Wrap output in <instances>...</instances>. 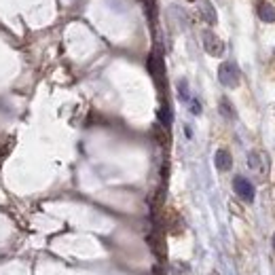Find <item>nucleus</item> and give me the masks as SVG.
<instances>
[{
	"mask_svg": "<svg viewBox=\"0 0 275 275\" xmlns=\"http://www.w3.org/2000/svg\"><path fill=\"white\" fill-rule=\"evenodd\" d=\"M218 81H220L224 87L235 89L237 85H239V81H241V72H239V68H237V64L222 62L220 66H218Z\"/></svg>",
	"mask_w": 275,
	"mask_h": 275,
	"instance_id": "1",
	"label": "nucleus"
},
{
	"mask_svg": "<svg viewBox=\"0 0 275 275\" xmlns=\"http://www.w3.org/2000/svg\"><path fill=\"white\" fill-rule=\"evenodd\" d=\"M233 188H235V193L243 199V201H248V203L254 201V197H256V188H254V184L250 182L248 178H243V176H235V180H233Z\"/></svg>",
	"mask_w": 275,
	"mask_h": 275,
	"instance_id": "2",
	"label": "nucleus"
},
{
	"mask_svg": "<svg viewBox=\"0 0 275 275\" xmlns=\"http://www.w3.org/2000/svg\"><path fill=\"white\" fill-rule=\"evenodd\" d=\"M203 49L207 55H212V58H220L224 51V45L214 32H203Z\"/></svg>",
	"mask_w": 275,
	"mask_h": 275,
	"instance_id": "3",
	"label": "nucleus"
},
{
	"mask_svg": "<svg viewBox=\"0 0 275 275\" xmlns=\"http://www.w3.org/2000/svg\"><path fill=\"white\" fill-rule=\"evenodd\" d=\"M248 167L252 169V172L258 174V176H264V174H267V169H269V163H267V159H264L262 153L254 150V153L248 155Z\"/></svg>",
	"mask_w": 275,
	"mask_h": 275,
	"instance_id": "4",
	"label": "nucleus"
},
{
	"mask_svg": "<svg viewBox=\"0 0 275 275\" xmlns=\"http://www.w3.org/2000/svg\"><path fill=\"white\" fill-rule=\"evenodd\" d=\"M214 165L218 172H229L231 165H233V159H231V153L226 148H218L216 155H214Z\"/></svg>",
	"mask_w": 275,
	"mask_h": 275,
	"instance_id": "5",
	"label": "nucleus"
},
{
	"mask_svg": "<svg viewBox=\"0 0 275 275\" xmlns=\"http://www.w3.org/2000/svg\"><path fill=\"white\" fill-rule=\"evenodd\" d=\"M199 13H201L203 22L207 26H216L218 15H216V9H214V5L210 3V0H201V9H199Z\"/></svg>",
	"mask_w": 275,
	"mask_h": 275,
	"instance_id": "6",
	"label": "nucleus"
},
{
	"mask_svg": "<svg viewBox=\"0 0 275 275\" xmlns=\"http://www.w3.org/2000/svg\"><path fill=\"white\" fill-rule=\"evenodd\" d=\"M258 17H260L262 22L273 24V22H275V9H273L269 3H260V5H258Z\"/></svg>",
	"mask_w": 275,
	"mask_h": 275,
	"instance_id": "7",
	"label": "nucleus"
},
{
	"mask_svg": "<svg viewBox=\"0 0 275 275\" xmlns=\"http://www.w3.org/2000/svg\"><path fill=\"white\" fill-rule=\"evenodd\" d=\"M178 98H180V102H184V104H188V100L193 98L191 91H188V83L184 79L178 81Z\"/></svg>",
	"mask_w": 275,
	"mask_h": 275,
	"instance_id": "8",
	"label": "nucleus"
},
{
	"mask_svg": "<svg viewBox=\"0 0 275 275\" xmlns=\"http://www.w3.org/2000/svg\"><path fill=\"white\" fill-rule=\"evenodd\" d=\"M159 121L163 123L165 127L172 125V110H169L167 104H165V106H161V110H159Z\"/></svg>",
	"mask_w": 275,
	"mask_h": 275,
	"instance_id": "9",
	"label": "nucleus"
},
{
	"mask_svg": "<svg viewBox=\"0 0 275 275\" xmlns=\"http://www.w3.org/2000/svg\"><path fill=\"white\" fill-rule=\"evenodd\" d=\"M220 112H222V117H226V119H235V110L231 108V104L226 100H220Z\"/></svg>",
	"mask_w": 275,
	"mask_h": 275,
	"instance_id": "10",
	"label": "nucleus"
},
{
	"mask_svg": "<svg viewBox=\"0 0 275 275\" xmlns=\"http://www.w3.org/2000/svg\"><path fill=\"white\" fill-rule=\"evenodd\" d=\"M188 110H191L195 117H199V115H201V110H203V108H201V104H199L197 98H191V100H188Z\"/></svg>",
	"mask_w": 275,
	"mask_h": 275,
	"instance_id": "11",
	"label": "nucleus"
},
{
	"mask_svg": "<svg viewBox=\"0 0 275 275\" xmlns=\"http://www.w3.org/2000/svg\"><path fill=\"white\" fill-rule=\"evenodd\" d=\"M172 273H174V275H186V273H188V264H186V262H176Z\"/></svg>",
	"mask_w": 275,
	"mask_h": 275,
	"instance_id": "12",
	"label": "nucleus"
},
{
	"mask_svg": "<svg viewBox=\"0 0 275 275\" xmlns=\"http://www.w3.org/2000/svg\"><path fill=\"white\" fill-rule=\"evenodd\" d=\"M210 275H220V273H218V271H212V273H210Z\"/></svg>",
	"mask_w": 275,
	"mask_h": 275,
	"instance_id": "13",
	"label": "nucleus"
},
{
	"mask_svg": "<svg viewBox=\"0 0 275 275\" xmlns=\"http://www.w3.org/2000/svg\"><path fill=\"white\" fill-rule=\"evenodd\" d=\"M191 3H195V0H191Z\"/></svg>",
	"mask_w": 275,
	"mask_h": 275,
	"instance_id": "14",
	"label": "nucleus"
}]
</instances>
